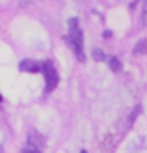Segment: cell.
<instances>
[{
    "label": "cell",
    "mask_w": 147,
    "mask_h": 153,
    "mask_svg": "<svg viewBox=\"0 0 147 153\" xmlns=\"http://www.w3.org/2000/svg\"><path fill=\"white\" fill-rule=\"evenodd\" d=\"M67 43L76 54V58L84 62V34L80 28V21L78 19H71L69 21V36H67Z\"/></svg>",
    "instance_id": "obj_1"
},
{
    "label": "cell",
    "mask_w": 147,
    "mask_h": 153,
    "mask_svg": "<svg viewBox=\"0 0 147 153\" xmlns=\"http://www.w3.org/2000/svg\"><path fill=\"white\" fill-rule=\"evenodd\" d=\"M41 73L45 75V82H47V91H52L58 86V71L52 65V62H43L41 64Z\"/></svg>",
    "instance_id": "obj_2"
},
{
    "label": "cell",
    "mask_w": 147,
    "mask_h": 153,
    "mask_svg": "<svg viewBox=\"0 0 147 153\" xmlns=\"http://www.w3.org/2000/svg\"><path fill=\"white\" fill-rule=\"evenodd\" d=\"M19 67H21L22 71H28V73H37V71H41V64L34 62V60H22Z\"/></svg>",
    "instance_id": "obj_3"
},
{
    "label": "cell",
    "mask_w": 147,
    "mask_h": 153,
    "mask_svg": "<svg viewBox=\"0 0 147 153\" xmlns=\"http://www.w3.org/2000/svg\"><path fill=\"white\" fill-rule=\"evenodd\" d=\"M28 144H30V146H35V148H39V149H41V146L45 144V138L32 131V133L28 134Z\"/></svg>",
    "instance_id": "obj_4"
},
{
    "label": "cell",
    "mask_w": 147,
    "mask_h": 153,
    "mask_svg": "<svg viewBox=\"0 0 147 153\" xmlns=\"http://www.w3.org/2000/svg\"><path fill=\"white\" fill-rule=\"evenodd\" d=\"M108 64H110V69L112 71H121V62L115 56H110L108 58Z\"/></svg>",
    "instance_id": "obj_5"
},
{
    "label": "cell",
    "mask_w": 147,
    "mask_h": 153,
    "mask_svg": "<svg viewBox=\"0 0 147 153\" xmlns=\"http://www.w3.org/2000/svg\"><path fill=\"white\" fill-rule=\"evenodd\" d=\"M21 153H41V149L35 148V146H30V144H26V146H22Z\"/></svg>",
    "instance_id": "obj_6"
},
{
    "label": "cell",
    "mask_w": 147,
    "mask_h": 153,
    "mask_svg": "<svg viewBox=\"0 0 147 153\" xmlns=\"http://www.w3.org/2000/svg\"><path fill=\"white\" fill-rule=\"evenodd\" d=\"M93 58L97 60V62H100V60H103V62H104V60H108L106 54H104V52L100 51V49H93Z\"/></svg>",
    "instance_id": "obj_7"
},
{
    "label": "cell",
    "mask_w": 147,
    "mask_h": 153,
    "mask_svg": "<svg viewBox=\"0 0 147 153\" xmlns=\"http://www.w3.org/2000/svg\"><path fill=\"white\" fill-rule=\"evenodd\" d=\"M147 49V39H142L140 43H138L136 45V49H134V52H136V54H142V52Z\"/></svg>",
    "instance_id": "obj_8"
},
{
    "label": "cell",
    "mask_w": 147,
    "mask_h": 153,
    "mask_svg": "<svg viewBox=\"0 0 147 153\" xmlns=\"http://www.w3.org/2000/svg\"><path fill=\"white\" fill-rule=\"evenodd\" d=\"M142 25H147V0H143L142 6Z\"/></svg>",
    "instance_id": "obj_9"
},
{
    "label": "cell",
    "mask_w": 147,
    "mask_h": 153,
    "mask_svg": "<svg viewBox=\"0 0 147 153\" xmlns=\"http://www.w3.org/2000/svg\"><path fill=\"white\" fill-rule=\"evenodd\" d=\"M80 153H88V151H86V149H82V151H80Z\"/></svg>",
    "instance_id": "obj_10"
},
{
    "label": "cell",
    "mask_w": 147,
    "mask_h": 153,
    "mask_svg": "<svg viewBox=\"0 0 147 153\" xmlns=\"http://www.w3.org/2000/svg\"><path fill=\"white\" fill-rule=\"evenodd\" d=\"M0 99H2V97H0Z\"/></svg>",
    "instance_id": "obj_11"
}]
</instances>
